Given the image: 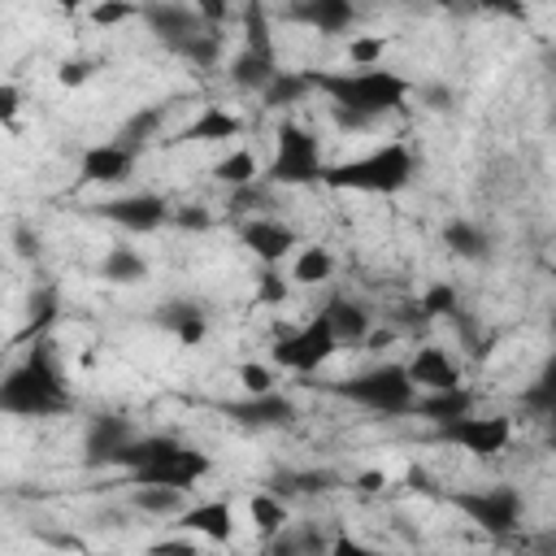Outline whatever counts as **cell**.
<instances>
[{"label": "cell", "mask_w": 556, "mask_h": 556, "mask_svg": "<svg viewBox=\"0 0 556 556\" xmlns=\"http://www.w3.org/2000/svg\"><path fill=\"white\" fill-rule=\"evenodd\" d=\"M317 96H326L330 109L361 113L369 122H382L387 113H400L413 100V78H404L391 65H334V70H313Z\"/></svg>", "instance_id": "obj_1"}, {"label": "cell", "mask_w": 556, "mask_h": 556, "mask_svg": "<svg viewBox=\"0 0 556 556\" xmlns=\"http://www.w3.org/2000/svg\"><path fill=\"white\" fill-rule=\"evenodd\" d=\"M0 408L9 417H61L74 408L52 343L35 339V348L9 365V374L0 378Z\"/></svg>", "instance_id": "obj_2"}, {"label": "cell", "mask_w": 556, "mask_h": 556, "mask_svg": "<svg viewBox=\"0 0 556 556\" xmlns=\"http://www.w3.org/2000/svg\"><path fill=\"white\" fill-rule=\"evenodd\" d=\"M117 469L130 482H161V486L195 491L213 473V460H208V452L182 443L178 434H135L126 443Z\"/></svg>", "instance_id": "obj_3"}, {"label": "cell", "mask_w": 556, "mask_h": 556, "mask_svg": "<svg viewBox=\"0 0 556 556\" xmlns=\"http://www.w3.org/2000/svg\"><path fill=\"white\" fill-rule=\"evenodd\" d=\"M413 178H417V152L404 139H387L348 161H330L321 187L352 191V195H395L413 187Z\"/></svg>", "instance_id": "obj_4"}, {"label": "cell", "mask_w": 556, "mask_h": 556, "mask_svg": "<svg viewBox=\"0 0 556 556\" xmlns=\"http://www.w3.org/2000/svg\"><path fill=\"white\" fill-rule=\"evenodd\" d=\"M334 391H339V400H348L365 413H378V417H408L421 395L404 361H378V365L343 378Z\"/></svg>", "instance_id": "obj_5"}, {"label": "cell", "mask_w": 556, "mask_h": 556, "mask_svg": "<svg viewBox=\"0 0 556 556\" xmlns=\"http://www.w3.org/2000/svg\"><path fill=\"white\" fill-rule=\"evenodd\" d=\"M326 165L330 161H326V148H321V139H317L313 126H304L295 117L278 122V130H274V156L265 165V178L274 187H317L326 178Z\"/></svg>", "instance_id": "obj_6"}, {"label": "cell", "mask_w": 556, "mask_h": 556, "mask_svg": "<svg viewBox=\"0 0 556 556\" xmlns=\"http://www.w3.org/2000/svg\"><path fill=\"white\" fill-rule=\"evenodd\" d=\"M278 70H282V61H278L269 9H265L261 0H248V9H243V43H239V52L226 61V74H230V83H235L239 91L261 96V91L274 83Z\"/></svg>", "instance_id": "obj_7"}, {"label": "cell", "mask_w": 556, "mask_h": 556, "mask_svg": "<svg viewBox=\"0 0 556 556\" xmlns=\"http://www.w3.org/2000/svg\"><path fill=\"white\" fill-rule=\"evenodd\" d=\"M452 508L473 521L478 530H486L491 539H508L521 530L526 521V495L513 482H491V486H465L452 491Z\"/></svg>", "instance_id": "obj_8"}, {"label": "cell", "mask_w": 556, "mask_h": 556, "mask_svg": "<svg viewBox=\"0 0 556 556\" xmlns=\"http://www.w3.org/2000/svg\"><path fill=\"white\" fill-rule=\"evenodd\" d=\"M339 348H343V343H339L330 317L317 313V317H308L304 326L278 334L274 348H269V361H274L282 374H300V378H308V374H317Z\"/></svg>", "instance_id": "obj_9"}, {"label": "cell", "mask_w": 556, "mask_h": 556, "mask_svg": "<svg viewBox=\"0 0 556 556\" xmlns=\"http://www.w3.org/2000/svg\"><path fill=\"white\" fill-rule=\"evenodd\" d=\"M439 439L452 443L456 452L465 456H478V460H491V456H504L508 443H513V417L508 413H460L452 421L439 426Z\"/></svg>", "instance_id": "obj_10"}, {"label": "cell", "mask_w": 556, "mask_h": 556, "mask_svg": "<svg viewBox=\"0 0 556 556\" xmlns=\"http://www.w3.org/2000/svg\"><path fill=\"white\" fill-rule=\"evenodd\" d=\"M139 22H143L169 52H178L187 39L213 30V22L195 9V0H139Z\"/></svg>", "instance_id": "obj_11"}, {"label": "cell", "mask_w": 556, "mask_h": 556, "mask_svg": "<svg viewBox=\"0 0 556 556\" xmlns=\"http://www.w3.org/2000/svg\"><path fill=\"white\" fill-rule=\"evenodd\" d=\"M100 217L113 222L126 235H156L161 226H169L174 204L156 191H130V195H113L100 204Z\"/></svg>", "instance_id": "obj_12"}, {"label": "cell", "mask_w": 556, "mask_h": 556, "mask_svg": "<svg viewBox=\"0 0 556 556\" xmlns=\"http://www.w3.org/2000/svg\"><path fill=\"white\" fill-rule=\"evenodd\" d=\"M239 243L256 256V265H282L300 248V235L291 222H282L274 213H252L239 222Z\"/></svg>", "instance_id": "obj_13"}, {"label": "cell", "mask_w": 556, "mask_h": 556, "mask_svg": "<svg viewBox=\"0 0 556 556\" xmlns=\"http://www.w3.org/2000/svg\"><path fill=\"white\" fill-rule=\"evenodd\" d=\"M135 161H139V148L126 143V139H104V143H91L83 148L78 156V178L91 182V187H117L135 174Z\"/></svg>", "instance_id": "obj_14"}, {"label": "cell", "mask_w": 556, "mask_h": 556, "mask_svg": "<svg viewBox=\"0 0 556 556\" xmlns=\"http://www.w3.org/2000/svg\"><path fill=\"white\" fill-rule=\"evenodd\" d=\"M135 434H139V430H135L126 417H117V413L91 417V426H87V434H83V465H91V469L117 465L122 452H126V443H130Z\"/></svg>", "instance_id": "obj_15"}, {"label": "cell", "mask_w": 556, "mask_h": 556, "mask_svg": "<svg viewBox=\"0 0 556 556\" xmlns=\"http://www.w3.org/2000/svg\"><path fill=\"white\" fill-rule=\"evenodd\" d=\"M174 526L187 530V534H195V539H204V543H217V547H226V543L235 539V530H239L230 500H200V504H187Z\"/></svg>", "instance_id": "obj_16"}, {"label": "cell", "mask_w": 556, "mask_h": 556, "mask_svg": "<svg viewBox=\"0 0 556 556\" xmlns=\"http://www.w3.org/2000/svg\"><path fill=\"white\" fill-rule=\"evenodd\" d=\"M404 365H408L417 391H443V387H460V382H465L460 361H456L447 348H439V343H421V348H413V356H408Z\"/></svg>", "instance_id": "obj_17"}, {"label": "cell", "mask_w": 556, "mask_h": 556, "mask_svg": "<svg viewBox=\"0 0 556 556\" xmlns=\"http://www.w3.org/2000/svg\"><path fill=\"white\" fill-rule=\"evenodd\" d=\"M230 417L252 426V430H278V426H291L300 417L295 400L282 395L278 387L274 391H261V395H243L239 404H230Z\"/></svg>", "instance_id": "obj_18"}, {"label": "cell", "mask_w": 556, "mask_h": 556, "mask_svg": "<svg viewBox=\"0 0 556 556\" xmlns=\"http://www.w3.org/2000/svg\"><path fill=\"white\" fill-rule=\"evenodd\" d=\"M287 17L317 35H348L356 22V0H291Z\"/></svg>", "instance_id": "obj_19"}, {"label": "cell", "mask_w": 556, "mask_h": 556, "mask_svg": "<svg viewBox=\"0 0 556 556\" xmlns=\"http://www.w3.org/2000/svg\"><path fill=\"white\" fill-rule=\"evenodd\" d=\"M156 326L169 330L182 348H200L208 339V313L200 304H191V300H165L156 308Z\"/></svg>", "instance_id": "obj_20"}, {"label": "cell", "mask_w": 556, "mask_h": 556, "mask_svg": "<svg viewBox=\"0 0 556 556\" xmlns=\"http://www.w3.org/2000/svg\"><path fill=\"white\" fill-rule=\"evenodd\" d=\"M243 135V117L222 109V104H204L187 130H182V143H226V139H239Z\"/></svg>", "instance_id": "obj_21"}, {"label": "cell", "mask_w": 556, "mask_h": 556, "mask_svg": "<svg viewBox=\"0 0 556 556\" xmlns=\"http://www.w3.org/2000/svg\"><path fill=\"white\" fill-rule=\"evenodd\" d=\"M248 521H252V530H256L265 543H274V539L291 526V504H287V495L274 491V486L252 491V495H248Z\"/></svg>", "instance_id": "obj_22"}, {"label": "cell", "mask_w": 556, "mask_h": 556, "mask_svg": "<svg viewBox=\"0 0 556 556\" xmlns=\"http://www.w3.org/2000/svg\"><path fill=\"white\" fill-rule=\"evenodd\" d=\"M321 313L330 317V326H334V334H339V343H343V348L365 343V339H369V330H374V313H369L361 300H352V295H334Z\"/></svg>", "instance_id": "obj_23"}, {"label": "cell", "mask_w": 556, "mask_h": 556, "mask_svg": "<svg viewBox=\"0 0 556 556\" xmlns=\"http://www.w3.org/2000/svg\"><path fill=\"white\" fill-rule=\"evenodd\" d=\"M478 404H473V391L460 382V387H443V391H421L417 395V404H413V413L421 417V421H430L434 430L443 426V421H452V417H460V413H473Z\"/></svg>", "instance_id": "obj_24"}, {"label": "cell", "mask_w": 556, "mask_h": 556, "mask_svg": "<svg viewBox=\"0 0 556 556\" xmlns=\"http://www.w3.org/2000/svg\"><path fill=\"white\" fill-rule=\"evenodd\" d=\"M191 491L178 486H161V482H130V508L143 517H161V521H178V513L191 504Z\"/></svg>", "instance_id": "obj_25"}, {"label": "cell", "mask_w": 556, "mask_h": 556, "mask_svg": "<svg viewBox=\"0 0 556 556\" xmlns=\"http://www.w3.org/2000/svg\"><path fill=\"white\" fill-rule=\"evenodd\" d=\"M100 278L104 282H113V287H135V282H143L148 274H152V261L139 252V248H130V243H113L104 256H100Z\"/></svg>", "instance_id": "obj_26"}, {"label": "cell", "mask_w": 556, "mask_h": 556, "mask_svg": "<svg viewBox=\"0 0 556 556\" xmlns=\"http://www.w3.org/2000/svg\"><path fill=\"white\" fill-rule=\"evenodd\" d=\"M287 274H291L295 287H321V282L334 278V252L326 243H300L291 252V269Z\"/></svg>", "instance_id": "obj_27"}, {"label": "cell", "mask_w": 556, "mask_h": 556, "mask_svg": "<svg viewBox=\"0 0 556 556\" xmlns=\"http://www.w3.org/2000/svg\"><path fill=\"white\" fill-rule=\"evenodd\" d=\"M265 169H261V156L252 152V148H230L226 156H217L213 161V182L217 187H226V191H239V187H252L256 178H261Z\"/></svg>", "instance_id": "obj_28"}, {"label": "cell", "mask_w": 556, "mask_h": 556, "mask_svg": "<svg viewBox=\"0 0 556 556\" xmlns=\"http://www.w3.org/2000/svg\"><path fill=\"white\" fill-rule=\"evenodd\" d=\"M443 248L460 261H486L491 256V235L469 217H452V222H443Z\"/></svg>", "instance_id": "obj_29"}, {"label": "cell", "mask_w": 556, "mask_h": 556, "mask_svg": "<svg viewBox=\"0 0 556 556\" xmlns=\"http://www.w3.org/2000/svg\"><path fill=\"white\" fill-rule=\"evenodd\" d=\"M313 91H317L313 87V70H278L274 83L261 91V104H269V109H295Z\"/></svg>", "instance_id": "obj_30"}, {"label": "cell", "mask_w": 556, "mask_h": 556, "mask_svg": "<svg viewBox=\"0 0 556 556\" xmlns=\"http://www.w3.org/2000/svg\"><path fill=\"white\" fill-rule=\"evenodd\" d=\"M521 408L534 413V417H552V413H556V352H552V356L539 365V374L526 382Z\"/></svg>", "instance_id": "obj_31"}, {"label": "cell", "mask_w": 556, "mask_h": 556, "mask_svg": "<svg viewBox=\"0 0 556 556\" xmlns=\"http://www.w3.org/2000/svg\"><path fill=\"white\" fill-rule=\"evenodd\" d=\"M413 304H417V317L426 326V321H439V317H456L460 313V291H456V282L439 278V282H426Z\"/></svg>", "instance_id": "obj_32"}, {"label": "cell", "mask_w": 556, "mask_h": 556, "mask_svg": "<svg viewBox=\"0 0 556 556\" xmlns=\"http://www.w3.org/2000/svg\"><path fill=\"white\" fill-rule=\"evenodd\" d=\"M252 287H256V304L261 308H282L291 300V291H295V282H291V274H282V265H261Z\"/></svg>", "instance_id": "obj_33"}, {"label": "cell", "mask_w": 556, "mask_h": 556, "mask_svg": "<svg viewBox=\"0 0 556 556\" xmlns=\"http://www.w3.org/2000/svg\"><path fill=\"white\" fill-rule=\"evenodd\" d=\"M56 308H61V295H56V287H39L35 295H30V321H26V339L35 334V339H43V330L56 321Z\"/></svg>", "instance_id": "obj_34"}, {"label": "cell", "mask_w": 556, "mask_h": 556, "mask_svg": "<svg viewBox=\"0 0 556 556\" xmlns=\"http://www.w3.org/2000/svg\"><path fill=\"white\" fill-rule=\"evenodd\" d=\"M91 26L100 30H113V26H126V22H139V0H96L87 9Z\"/></svg>", "instance_id": "obj_35"}, {"label": "cell", "mask_w": 556, "mask_h": 556, "mask_svg": "<svg viewBox=\"0 0 556 556\" xmlns=\"http://www.w3.org/2000/svg\"><path fill=\"white\" fill-rule=\"evenodd\" d=\"M278 365L274 361H243L239 365V387H243V395H261V391H274L278 387Z\"/></svg>", "instance_id": "obj_36"}, {"label": "cell", "mask_w": 556, "mask_h": 556, "mask_svg": "<svg viewBox=\"0 0 556 556\" xmlns=\"http://www.w3.org/2000/svg\"><path fill=\"white\" fill-rule=\"evenodd\" d=\"M161 122H165V109H143V113H135L122 130H117V139H126V143H135V148H143L156 130H161Z\"/></svg>", "instance_id": "obj_37"}, {"label": "cell", "mask_w": 556, "mask_h": 556, "mask_svg": "<svg viewBox=\"0 0 556 556\" xmlns=\"http://www.w3.org/2000/svg\"><path fill=\"white\" fill-rule=\"evenodd\" d=\"M387 35H352L348 39V65H382Z\"/></svg>", "instance_id": "obj_38"}, {"label": "cell", "mask_w": 556, "mask_h": 556, "mask_svg": "<svg viewBox=\"0 0 556 556\" xmlns=\"http://www.w3.org/2000/svg\"><path fill=\"white\" fill-rule=\"evenodd\" d=\"M413 96H417V104L426 109V113H452V104H456V91H452V83H417L413 87Z\"/></svg>", "instance_id": "obj_39"}, {"label": "cell", "mask_w": 556, "mask_h": 556, "mask_svg": "<svg viewBox=\"0 0 556 556\" xmlns=\"http://www.w3.org/2000/svg\"><path fill=\"white\" fill-rule=\"evenodd\" d=\"M169 226L174 230H187V235H208L213 230V213L204 204H174Z\"/></svg>", "instance_id": "obj_40"}, {"label": "cell", "mask_w": 556, "mask_h": 556, "mask_svg": "<svg viewBox=\"0 0 556 556\" xmlns=\"http://www.w3.org/2000/svg\"><path fill=\"white\" fill-rule=\"evenodd\" d=\"M91 74H96V65H91V61H83V56H74V61L65 56V61L56 65V83H61V87H83Z\"/></svg>", "instance_id": "obj_41"}, {"label": "cell", "mask_w": 556, "mask_h": 556, "mask_svg": "<svg viewBox=\"0 0 556 556\" xmlns=\"http://www.w3.org/2000/svg\"><path fill=\"white\" fill-rule=\"evenodd\" d=\"M326 109H330V104H326ZM330 122H334L339 130H348V135L374 130V122H369V117H361V113H348V109H330Z\"/></svg>", "instance_id": "obj_42"}, {"label": "cell", "mask_w": 556, "mask_h": 556, "mask_svg": "<svg viewBox=\"0 0 556 556\" xmlns=\"http://www.w3.org/2000/svg\"><path fill=\"white\" fill-rule=\"evenodd\" d=\"M17 109H22V91H17L13 83H4V87H0V122H4V126H13Z\"/></svg>", "instance_id": "obj_43"}, {"label": "cell", "mask_w": 556, "mask_h": 556, "mask_svg": "<svg viewBox=\"0 0 556 556\" xmlns=\"http://www.w3.org/2000/svg\"><path fill=\"white\" fill-rule=\"evenodd\" d=\"M478 9L500 13V17H513V22H521V17H526V4H521V0H478Z\"/></svg>", "instance_id": "obj_44"}, {"label": "cell", "mask_w": 556, "mask_h": 556, "mask_svg": "<svg viewBox=\"0 0 556 556\" xmlns=\"http://www.w3.org/2000/svg\"><path fill=\"white\" fill-rule=\"evenodd\" d=\"M395 339H400V326H382V330L374 326V330H369V339H365L361 348H369V352H382V348H391Z\"/></svg>", "instance_id": "obj_45"}, {"label": "cell", "mask_w": 556, "mask_h": 556, "mask_svg": "<svg viewBox=\"0 0 556 556\" xmlns=\"http://www.w3.org/2000/svg\"><path fill=\"white\" fill-rule=\"evenodd\" d=\"M13 239H17V256H26V261H30V256H39V235H35L30 226H17V230H13Z\"/></svg>", "instance_id": "obj_46"}, {"label": "cell", "mask_w": 556, "mask_h": 556, "mask_svg": "<svg viewBox=\"0 0 556 556\" xmlns=\"http://www.w3.org/2000/svg\"><path fill=\"white\" fill-rule=\"evenodd\" d=\"M195 9H200L213 26H222V22H226V0H195Z\"/></svg>", "instance_id": "obj_47"}, {"label": "cell", "mask_w": 556, "mask_h": 556, "mask_svg": "<svg viewBox=\"0 0 556 556\" xmlns=\"http://www.w3.org/2000/svg\"><path fill=\"white\" fill-rule=\"evenodd\" d=\"M356 482H361V491H378V486H387V473H361Z\"/></svg>", "instance_id": "obj_48"}, {"label": "cell", "mask_w": 556, "mask_h": 556, "mask_svg": "<svg viewBox=\"0 0 556 556\" xmlns=\"http://www.w3.org/2000/svg\"><path fill=\"white\" fill-rule=\"evenodd\" d=\"M52 4H56L61 13H83V9H91L96 0H52Z\"/></svg>", "instance_id": "obj_49"}, {"label": "cell", "mask_w": 556, "mask_h": 556, "mask_svg": "<svg viewBox=\"0 0 556 556\" xmlns=\"http://www.w3.org/2000/svg\"><path fill=\"white\" fill-rule=\"evenodd\" d=\"M543 421H547V447L556 452V413H552V417H543Z\"/></svg>", "instance_id": "obj_50"}]
</instances>
